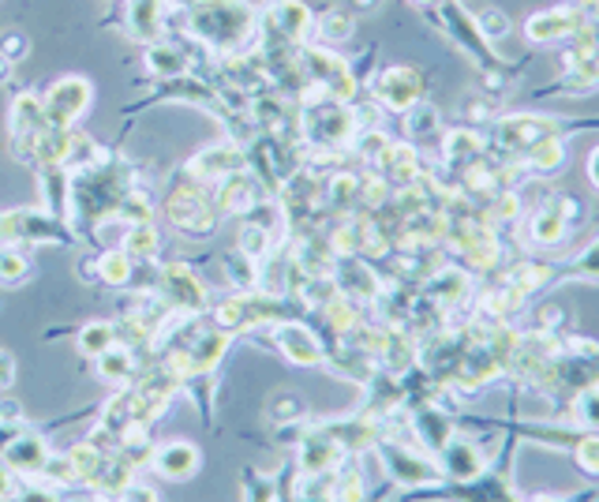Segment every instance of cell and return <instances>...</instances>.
Returning <instances> with one entry per match:
<instances>
[{
    "label": "cell",
    "instance_id": "ab89813d",
    "mask_svg": "<svg viewBox=\"0 0 599 502\" xmlns=\"http://www.w3.org/2000/svg\"><path fill=\"white\" fill-rule=\"evenodd\" d=\"M26 34H20V31H4L0 34V52H4L8 60H12V65H20V60L26 57Z\"/></svg>",
    "mask_w": 599,
    "mask_h": 502
},
{
    "label": "cell",
    "instance_id": "b9f144b4",
    "mask_svg": "<svg viewBox=\"0 0 599 502\" xmlns=\"http://www.w3.org/2000/svg\"><path fill=\"white\" fill-rule=\"evenodd\" d=\"M15 386V357L8 349H0V394Z\"/></svg>",
    "mask_w": 599,
    "mask_h": 502
},
{
    "label": "cell",
    "instance_id": "7a4b0ae2",
    "mask_svg": "<svg viewBox=\"0 0 599 502\" xmlns=\"http://www.w3.org/2000/svg\"><path fill=\"white\" fill-rule=\"evenodd\" d=\"M131 162L105 154L102 162L72 173V202H68V225L79 233H94L98 225L117 218V207L128 188H136Z\"/></svg>",
    "mask_w": 599,
    "mask_h": 502
},
{
    "label": "cell",
    "instance_id": "52a82bcc",
    "mask_svg": "<svg viewBox=\"0 0 599 502\" xmlns=\"http://www.w3.org/2000/svg\"><path fill=\"white\" fill-rule=\"evenodd\" d=\"M154 296L162 301L169 312L180 315H199L210 312V293H207V281L199 278V270L191 262H157V281H154Z\"/></svg>",
    "mask_w": 599,
    "mask_h": 502
},
{
    "label": "cell",
    "instance_id": "1f68e13d",
    "mask_svg": "<svg viewBox=\"0 0 599 502\" xmlns=\"http://www.w3.org/2000/svg\"><path fill=\"white\" fill-rule=\"evenodd\" d=\"M8 502H72V499H68V491L52 488V483H46V480L26 477L23 483H15V491Z\"/></svg>",
    "mask_w": 599,
    "mask_h": 502
},
{
    "label": "cell",
    "instance_id": "7bdbcfd3",
    "mask_svg": "<svg viewBox=\"0 0 599 502\" xmlns=\"http://www.w3.org/2000/svg\"><path fill=\"white\" fill-rule=\"evenodd\" d=\"M12 491H15V472L4 465V457H0V502H8L12 499Z\"/></svg>",
    "mask_w": 599,
    "mask_h": 502
},
{
    "label": "cell",
    "instance_id": "74e56055",
    "mask_svg": "<svg viewBox=\"0 0 599 502\" xmlns=\"http://www.w3.org/2000/svg\"><path fill=\"white\" fill-rule=\"evenodd\" d=\"M569 278L599 281V241H592L585 252L577 255V262H574V267H569Z\"/></svg>",
    "mask_w": 599,
    "mask_h": 502
},
{
    "label": "cell",
    "instance_id": "484cf974",
    "mask_svg": "<svg viewBox=\"0 0 599 502\" xmlns=\"http://www.w3.org/2000/svg\"><path fill=\"white\" fill-rule=\"evenodd\" d=\"M42 180V202L52 218H64L68 222V202H72V173L68 170H38Z\"/></svg>",
    "mask_w": 599,
    "mask_h": 502
},
{
    "label": "cell",
    "instance_id": "ffe728a7",
    "mask_svg": "<svg viewBox=\"0 0 599 502\" xmlns=\"http://www.w3.org/2000/svg\"><path fill=\"white\" fill-rule=\"evenodd\" d=\"M412 435H416V443L424 446L427 454H438L449 439H454V424H449V417L435 401H427L412 409Z\"/></svg>",
    "mask_w": 599,
    "mask_h": 502
},
{
    "label": "cell",
    "instance_id": "277c9868",
    "mask_svg": "<svg viewBox=\"0 0 599 502\" xmlns=\"http://www.w3.org/2000/svg\"><path fill=\"white\" fill-rule=\"evenodd\" d=\"M165 222H169L180 236H191V241H207V236L218 233L222 225V214L214 210V199L210 191L196 184L191 176H180L173 184V191L165 196Z\"/></svg>",
    "mask_w": 599,
    "mask_h": 502
},
{
    "label": "cell",
    "instance_id": "4dcf8cb0",
    "mask_svg": "<svg viewBox=\"0 0 599 502\" xmlns=\"http://www.w3.org/2000/svg\"><path fill=\"white\" fill-rule=\"evenodd\" d=\"M117 218L120 222H128V225H143V222H154V196H150L146 188H128L125 191V199H120V207H117Z\"/></svg>",
    "mask_w": 599,
    "mask_h": 502
},
{
    "label": "cell",
    "instance_id": "d4e9b609",
    "mask_svg": "<svg viewBox=\"0 0 599 502\" xmlns=\"http://www.w3.org/2000/svg\"><path fill=\"white\" fill-rule=\"evenodd\" d=\"M278 244H281V236H278V233H270V229H262L259 222H248V218H244L240 233H236V252H240L244 259L259 262V267L270 259V255L278 252Z\"/></svg>",
    "mask_w": 599,
    "mask_h": 502
},
{
    "label": "cell",
    "instance_id": "5bb4252c",
    "mask_svg": "<svg viewBox=\"0 0 599 502\" xmlns=\"http://www.w3.org/2000/svg\"><path fill=\"white\" fill-rule=\"evenodd\" d=\"M210 199H214V210L222 218H248L255 202L267 196H262L259 180H255L248 170H240V173L225 176L222 184H214V188H210Z\"/></svg>",
    "mask_w": 599,
    "mask_h": 502
},
{
    "label": "cell",
    "instance_id": "8992f818",
    "mask_svg": "<svg viewBox=\"0 0 599 502\" xmlns=\"http://www.w3.org/2000/svg\"><path fill=\"white\" fill-rule=\"evenodd\" d=\"M75 241V229L64 218H52L49 210H4L0 214V248H42V244L68 248Z\"/></svg>",
    "mask_w": 599,
    "mask_h": 502
},
{
    "label": "cell",
    "instance_id": "7402d4cb",
    "mask_svg": "<svg viewBox=\"0 0 599 502\" xmlns=\"http://www.w3.org/2000/svg\"><path fill=\"white\" fill-rule=\"evenodd\" d=\"M483 151H488V143H483V136L469 125H457L449 128L443 136V162L449 170H469L472 162H480Z\"/></svg>",
    "mask_w": 599,
    "mask_h": 502
},
{
    "label": "cell",
    "instance_id": "ee69618b",
    "mask_svg": "<svg viewBox=\"0 0 599 502\" xmlns=\"http://www.w3.org/2000/svg\"><path fill=\"white\" fill-rule=\"evenodd\" d=\"M566 4L585 15V20H599V0H566Z\"/></svg>",
    "mask_w": 599,
    "mask_h": 502
},
{
    "label": "cell",
    "instance_id": "44dd1931",
    "mask_svg": "<svg viewBox=\"0 0 599 502\" xmlns=\"http://www.w3.org/2000/svg\"><path fill=\"white\" fill-rule=\"evenodd\" d=\"M139 352L125 346V341H117V346H109L102 352V357H94V364H98V378L105 386H113V390H120V386H131L139 378Z\"/></svg>",
    "mask_w": 599,
    "mask_h": 502
},
{
    "label": "cell",
    "instance_id": "836d02e7",
    "mask_svg": "<svg viewBox=\"0 0 599 502\" xmlns=\"http://www.w3.org/2000/svg\"><path fill=\"white\" fill-rule=\"evenodd\" d=\"M31 278V259L20 248H0V285H23Z\"/></svg>",
    "mask_w": 599,
    "mask_h": 502
},
{
    "label": "cell",
    "instance_id": "4fadbf2b",
    "mask_svg": "<svg viewBox=\"0 0 599 502\" xmlns=\"http://www.w3.org/2000/svg\"><path fill=\"white\" fill-rule=\"evenodd\" d=\"M0 457H4V465L15 472V477H38L42 465L49 462V443L42 431L23 424L4 446H0Z\"/></svg>",
    "mask_w": 599,
    "mask_h": 502
},
{
    "label": "cell",
    "instance_id": "603a6c76",
    "mask_svg": "<svg viewBox=\"0 0 599 502\" xmlns=\"http://www.w3.org/2000/svg\"><path fill=\"white\" fill-rule=\"evenodd\" d=\"M91 267H94V281H102V285H109V289H131L139 262L131 259V255L117 244V248H105V252L94 255Z\"/></svg>",
    "mask_w": 599,
    "mask_h": 502
},
{
    "label": "cell",
    "instance_id": "9c48e42d",
    "mask_svg": "<svg viewBox=\"0 0 599 502\" xmlns=\"http://www.w3.org/2000/svg\"><path fill=\"white\" fill-rule=\"evenodd\" d=\"M424 72L412 65H390L372 79V102L390 113H409L416 102H424Z\"/></svg>",
    "mask_w": 599,
    "mask_h": 502
},
{
    "label": "cell",
    "instance_id": "f35d334b",
    "mask_svg": "<svg viewBox=\"0 0 599 502\" xmlns=\"http://www.w3.org/2000/svg\"><path fill=\"white\" fill-rule=\"evenodd\" d=\"M577 465L588 477H599V435H585L577 443Z\"/></svg>",
    "mask_w": 599,
    "mask_h": 502
},
{
    "label": "cell",
    "instance_id": "4316f807",
    "mask_svg": "<svg viewBox=\"0 0 599 502\" xmlns=\"http://www.w3.org/2000/svg\"><path fill=\"white\" fill-rule=\"evenodd\" d=\"M131 259L143 267V262H162V233H157L154 222H143V225H128L125 241H120Z\"/></svg>",
    "mask_w": 599,
    "mask_h": 502
},
{
    "label": "cell",
    "instance_id": "8d00e7d4",
    "mask_svg": "<svg viewBox=\"0 0 599 502\" xmlns=\"http://www.w3.org/2000/svg\"><path fill=\"white\" fill-rule=\"evenodd\" d=\"M577 420L588 428H599V386H588V390L577 394V405H574Z\"/></svg>",
    "mask_w": 599,
    "mask_h": 502
},
{
    "label": "cell",
    "instance_id": "681fc988",
    "mask_svg": "<svg viewBox=\"0 0 599 502\" xmlns=\"http://www.w3.org/2000/svg\"><path fill=\"white\" fill-rule=\"evenodd\" d=\"M86 502H109V499H98V495H91V499H86Z\"/></svg>",
    "mask_w": 599,
    "mask_h": 502
},
{
    "label": "cell",
    "instance_id": "60d3db41",
    "mask_svg": "<svg viewBox=\"0 0 599 502\" xmlns=\"http://www.w3.org/2000/svg\"><path fill=\"white\" fill-rule=\"evenodd\" d=\"M117 502H162V495H157L150 483H143V480H131L125 491L117 495Z\"/></svg>",
    "mask_w": 599,
    "mask_h": 502
},
{
    "label": "cell",
    "instance_id": "d590c367",
    "mask_svg": "<svg viewBox=\"0 0 599 502\" xmlns=\"http://www.w3.org/2000/svg\"><path fill=\"white\" fill-rule=\"evenodd\" d=\"M475 26H480V34L488 42H498L509 34V15L502 12V8H483V12L475 15Z\"/></svg>",
    "mask_w": 599,
    "mask_h": 502
},
{
    "label": "cell",
    "instance_id": "cb8c5ba5",
    "mask_svg": "<svg viewBox=\"0 0 599 502\" xmlns=\"http://www.w3.org/2000/svg\"><path fill=\"white\" fill-rule=\"evenodd\" d=\"M569 233H574V222L562 218L559 210H554V202L528 214V236H532V244H540V248H559Z\"/></svg>",
    "mask_w": 599,
    "mask_h": 502
},
{
    "label": "cell",
    "instance_id": "3957f363",
    "mask_svg": "<svg viewBox=\"0 0 599 502\" xmlns=\"http://www.w3.org/2000/svg\"><path fill=\"white\" fill-rule=\"evenodd\" d=\"M356 113L352 102H333L319 91H307L300 98V143L315 154H341L356 139Z\"/></svg>",
    "mask_w": 599,
    "mask_h": 502
},
{
    "label": "cell",
    "instance_id": "ac0fdd59",
    "mask_svg": "<svg viewBox=\"0 0 599 502\" xmlns=\"http://www.w3.org/2000/svg\"><path fill=\"white\" fill-rule=\"evenodd\" d=\"M146 72L154 79H176V75H188L196 72V57L184 49L180 38H169L165 34L162 42L146 46Z\"/></svg>",
    "mask_w": 599,
    "mask_h": 502
},
{
    "label": "cell",
    "instance_id": "f1b7e54d",
    "mask_svg": "<svg viewBox=\"0 0 599 502\" xmlns=\"http://www.w3.org/2000/svg\"><path fill=\"white\" fill-rule=\"evenodd\" d=\"M109 346H117V323H109V319H94V323H86V327H79V334H75V349L91 360L102 357Z\"/></svg>",
    "mask_w": 599,
    "mask_h": 502
},
{
    "label": "cell",
    "instance_id": "f546056e",
    "mask_svg": "<svg viewBox=\"0 0 599 502\" xmlns=\"http://www.w3.org/2000/svg\"><path fill=\"white\" fill-rule=\"evenodd\" d=\"M267 420H270V428L300 424V420H307V405L296 390H278L267 405Z\"/></svg>",
    "mask_w": 599,
    "mask_h": 502
},
{
    "label": "cell",
    "instance_id": "d6a6232c",
    "mask_svg": "<svg viewBox=\"0 0 599 502\" xmlns=\"http://www.w3.org/2000/svg\"><path fill=\"white\" fill-rule=\"evenodd\" d=\"M438 125H443V113H438L427 98L416 102L409 113H404V128H409V136H435Z\"/></svg>",
    "mask_w": 599,
    "mask_h": 502
},
{
    "label": "cell",
    "instance_id": "83f0119b",
    "mask_svg": "<svg viewBox=\"0 0 599 502\" xmlns=\"http://www.w3.org/2000/svg\"><path fill=\"white\" fill-rule=\"evenodd\" d=\"M312 34L319 38V46H341V42H349L356 34V20H352V12H345V8H330V12L315 15Z\"/></svg>",
    "mask_w": 599,
    "mask_h": 502
},
{
    "label": "cell",
    "instance_id": "7c38bea8",
    "mask_svg": "<svg viewBox=\"0 0 599 502\" xmlns=\"http://www.w3.org/2000/svg\"><path fill=\"white\" fill-rule=\"evenodd\" d=\"M438 12H443V23H446V31H449V38L457 42L469 57L475 60L480 68H495L498 65V57H495V49H491V42L480 34V26H475V15L465 12L457 0H443L438 4Z\"/></svg>",
    "mask_w": 599,
    "mask_h": 502
},
{
    "label": "cell",
    "instance_id": "e575fe53",
    "mask_svg": "<svg viewBox=\"0 0 599 502\" xmlns=\"http://www.w3.org/2000/svg\"><path fill=\"white\" fill-rule=\"evenodd\" d=\"M244 502H278V477L244 469Z\"/></svg>",
    "mask_w": 599,
    "mask_h": 502
},
{
    "label": "cell",
    "instance_id": "30bf717a",
    "mask_svg": "<svg viewBox=\"0 0 599 502\" xmlns=\"http://www.w3.org/2000/svg\"><path fill=\"white\" fill-rule=\"evenodd\" d=\"M270 338L281 357L296 367H326V341L315 334L307 323L300 319H285V323H274V327L262 330Z\"/></svg>",
    "mask_w": 599,
    "mask_h": 502
},
{
    "label": "cell",
    "instance_id": "bcb514c9",
    "mask_svg": "<svg viewBox=\"0 0 599 502\" xmlns=\"http://www.w3.org/2000/svg\"><path fill=\"white\" fill-rule=\"evenodd\" d=\"M12 68H15V65H12V60H8V57H4V52H0V83H4V79H8V75H12Z\"/></svg>",
    "mask_w": 599,
    "mask_h": 502
},
{
    "label": "cell",
    "instance_id": "6da1fadb",
    "mask_svg": "<svg viewBox=\"0 0 599 502\" xmlns=\"http://www.w3.org/2000/svg\"><path fill=\"white\" fill-rule=\"evenodd\" d=\"M184 31L214 57H233L255 46L259 34V8L248 0H180Z\"/></svg>",
    "mask_w": 599,
    "mask_h": 502
},
{
    "label": "cell",
    "instance_id": "7dc6e473",
    "mask_svg": "<svg viewBox=\"0 0 599 502\" xmlns=\"http://www.w3.org/2000/svg\"><path fill=\"white\" fill-rule=\"evenodd\" d=\"M352 8H360V12H375L378 0H352Z\"/></svg>",
    "mask_w": 599,
    "mask_h": 502
},
{
    "label": "cell",
    "instance_id": "d6986e66",
    "mask_svg": "<svg viewBox=\"0 0 599 502\" xmlns=\"http://www.w3.org/2000/svg\"><path fill=\"white\" fill-rule=\"evenodd\" d=\"M435 457H438V465H443V477H449V480H472L488 469L480 446L469 443V439H457V435L449 439Z\"/></svg>",
    "mask_w": 599,
    "mask_h": 502
},
{
    "label": "cell",
    "instance_id": "5b68a950",
    "mask_svg": "<svg viewBox=\"0 0 599 502\" xmlns=\"http://www.w3.org/2000/svg\"><path fill=\"white\" fill-rule=\"evenodd\" d=\"M383 462L386 477L401 488H427V483H443V465L438 457H431L420 443H404L401 435H378V443L372 446Z\"/></svg>",
    "mask_w": 599,
    "mask_h": 502
},
{
    "label": "cell",
    "instance_id": "c3c4849f",
    "mask_svg": "<svg viewBox=\"0 0 599 502\" xmlns=\"http://www.w3.org/2000/svg\"><path fill=\"white\" fill-rule=\"evenodd\" d=\"M412 4H416V8H438L443 0H412Z\"/></svg>",
    "mask_w": 599,
    "mask_h": 502
},
{
    "label": "cell",
    "instance_id": "e0dca14e",
    "mask_svg": "<svg viewBox=\"0 0 599 502\" xmlns=\"http://www.w3.org/2000/svg\"><path fill=\"white\" fill-rule=\"evenodd\" d=\"M592 20H585L580 12H574L569 4L562 8H548V12H536L532 20L525 23V34L532 42H562V38H574L577 31H585V26Z\"/></svg>",
    "mask_w": 599,
    "mask_h": 502
},
{
    "label": "cell",
    "instance_id": "ba28073f",
    "mask_svg": "<svg viewBox=\"0 0 599 502\" xmlns=\"http://www.w3.org/2000/svg\"><path fill=\"white\" fill-rule=\"evenodd\" d=\"M94 102V83L86 75H60L42 94L46 105V128H75Z\"/></svg>",
    "mask_w": 599,
    "mask_h": 502
},
{
    "label": "cell",
    "instance_id": "8fae6325",
    "mask_svg": "<svg viewBox=\"0 0 599 502\" xmlns=\"http://www.w3.org/2000/svg\"><path fill=\"white\" fill-rule=\"evenodd\" d=\"M240 170H248L244 147L236 143V139H222V143H214V147H202V151L184 165V176H191V180L202 184V188H214V184H222L225 176H233Z\"/></svg>",
    "mask_w": 599,
    "mask_h": 502
},
{
    "label": "cell",
    "instance_id": "f6af8a7d",
    "mask_svg": "<svg viewBox=\"0 0 599 502\" xmlns=\"http://www.w3.org/2000/svg\"><path fill=\"white\" fill-rule=\"evenodd\" d=\"M588 180H592L596 188H599V147H596L592 154H588Z\"/></svg>",
    "mask_w": 599,
    "mask_h": 502
},
{
    "label": "cell",
    "instance_id": "9a60e30c",
    "mask_svg": "<svg viewBox=\"0 0 599 502\" xmlns=\"http://www.w3.org/2000/svg\"><path fill=\"white\" fill-rule=\"evenodd\" d=\"M165 8L169 0H125V31L139 46H154L165 38Z\"/></svg>",
    "mask_w": 599,
    "mask_h": 502
},
{
    "label": "cell",
    "instance_id": "2e32d148",
    "mask_svg": "<svg viewBox=\"0 0 599 502\" xmlns=\"http://www.w3.org/2000/svg\"><path fill=\"white\" fill-rule=\"evenodd\" d=\"M199 465H202L199 446L184 443V439L154 446V454H150V469H154L162 480H191L199 472Z\"/></svg>",
    "mask_w": 599,
    "mask_h": 502
}]
</instances>
